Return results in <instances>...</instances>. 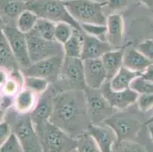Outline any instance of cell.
I'll return each instance as SVG.
<instances>
[{
    "instance_id": "6da1fadb",
    "label": "cell",
    "mask_w": 153,
    "mask_h": 152,
    "mask_svg": "<svg viewBox=\"0 0 153 152\" xmlns=\"http://www.w3.org/2000/svg\"><path fill=\"white\" fill-rule=\"evenodd\" d=\"M53 110L50 122L68 133L87 123L89 119L85 94L81 90H72L53 98Z\"/></svg>"
},
{
    "instance_id": "7a4b0ae2",
    "label": "cell",
    "mask_w": 153,
    "mask_h": 152,
    "mask_svg": "<svg viewBox=\"0 0 153 152\" xmlns=\"http://www.w3.org/2000/svg\"><path fill=\"white\" fill-rule=\"evenodd\" d=\"M35 129L43 152H69L76 148V139L50 121L35 126Z\"/></svg>"
},
{
    "instance_id": "3957f363",
    "label": "cell",
    "mask_w": 153,
    "mask_h": 152,
    "mask_svg": "<svg viewBox=\"0 0 153 152\" xmlns=\"http://www.w3.org/2000/svg\"><path fill=\"white\" fill-rule=\"evenodd\" d=\"M25 8L35 13L38 18L55 23L66 22L78 31L84 33L80 24L71 16L62 0H30L25 3Z\"/></svg>"
},
{
    "instance_id": "277c9868",
    "label": "cell",
    "mask_w": 153,
    "mask_h": 152,
    "mask_svg": "<svg viewBox=\"0 0 153 152\" xmlns=\"http://www.w3.org/2000/svg\"><path fill=\"white\" fill-rule=\"evenodd\" d=\"M71 16L79 24L106 25L107 18L103 7L107 2L94 0H66L62 1Z\"/></svg>"
},
{
    "instance_id": "5b68a950",
    "label": "cell",
    "mask_w": 153,
    "mask_h": 152,
    "mask_svg": "<svg viewBox=\"0 0 153 152\" xmlns=\"http://www.w3.org/2000/svg\"><path fill=\"white\" fill-rule=\"evenodd\" d=\"M29 56L32 63L57 55H62V45L43 38L34 29L25 34Z\"/></svg>"
},
{
    "instance_id": "8992f818",
    "label": "cell",
    "mask_w": 153,
    "mask_h": 152,
    "mask_svg": "<svg viewBox=\"0 0 153 152\" xmlns=\"http://www.w3.org/2000/svg\"><path fill=\"white\" fill-rule=\"evenodd\" d=\"M4 34L9 41L12 53L19 65L25 69L31 65L29 56L25 33L21 32L16 27L4 26L2 27Z\"/></svg>"
},
{
    "instance_id": "52a82bcc",
    "label": "cell",
    "mask_w": 153,
    "mask_h": 152,
    "mask_svg": "<svg viewBox=\"0 0 153 152\" xmlns=\"http://www.w3.org/2000/svg\"><path fill=\"white\" fill-rule=\"evenodd\" d=\"M104 122L114 132L117 144L132 141L137 136L141 129V124L138 120L126 116H111Z\"/></svg>"
},
{
    "instance_id": "ba28073f",
    "label": "cell",
    "mask_w": 153,
    "mask_h": 152,
    "mask_svg": "<svg viewBox=\"0 0 153 152\" xmlns=\"http://www.w3.org/2000/svg\"><path fill=\"white\" fill-rule=\"evenodd\" d=\"M63 59L62 55H57L38 61L25 69V73L26 76L44 78L49 82L56 79L60 73Z\"/></svg>"
},
{
    "instance_id": "9c48e42d",
    "label": "cell",
    "mask_w": 153,
    "mask_h": 152,
    "mask_svg": "<svg viewBox=\"0 0 153 152\" xmlns=\"http://www.w3.org/2000/svg\"><path fill=\"white\" fill-rule=\"evenodd\" d=\"M87 110L91 123L96 124L111 117L112 107L101 92L88 93L86 95Z\"/></svg>"
},
{
    "instance_id": "30bf717a",
    "label": "cell",
    "mask_w": 153,
    "mask_h": 152,
    "mask_svg": "<svg viewBox=\"0 0 153 152\" xmlns=\"http://www.w3.org/2000/svg\"><path fill=\"white\" fill-rule=\"evenodd\" d=\"M84 69L85 83L86 87L92 90H98L105 83L107 74L101 59H92L82 60Z\"/></svg>"
},
{
    "instance_id": "8fae6325",
    "label": "cell",
    "mask_w": 153,
    "mask_h": 152,
    "mask_svg": "<svg viewBox=\"0 0 153 152\" xmlns=\"http://www.w3.org/2000/svg\"><path fill=\"white\" fill-rule=\"evenodd\" d=\"M101 93L112 108L124 110L137 101L139 94L132 89L115 91L110 87L109 82L104 83L101 87Z\"/></svg>"
},
{
    "instance_id": "7c38bea8",
    "label": "cell",
    "mask_w": 153,
    "mask_h": 152,
    "mask_svg": "<svg viewBox=\"0 0 153 152\" xmlns=\"http://www.w3.org/2000/svg\"><path fill=\"white\" fill-rule=\"evenodd\" d=\"M65 57V56H64ZM67 81L69 85L81 90L85 85L84 77L83 62L81 59L65 57L59 76Z\"/></svg>"
},
{
    "instance_id": "4fadbf2b",
    "label": "cell",
    "mask_w": 153,
    "mask_h": 152,
    "mask_svg": "<svg viewBox=\"0 0 153 152\" xmlns=\"http://www.w3.org/2000/svg\"><path fill=\"white\" fill-rule=\"evenodd\" d=\"M15 134L20 140L25 152H34L39 145L41 146L35 127L29 116L18 122Z\"/></svg>"
},
{
    "instance_id": "5bb4252c",
    "label": "cell",
    "mask_w": 153,
    "mask_h": 152,
    "mask_svg": "<svg viewBox=\"0 0 153 152\" xmlns=\"http://www.w3.org/2000/svg\"><path fill=\"white\" fill-rule=\"evenodd\" d=\"M114 50V47L105 40L83 33V47L82 60L101 59L104 54Z\"/></svg>"
},
{
    "instance_id": "9a60e30c",
    "label": "cell",
    "mask_w": 153,
    "mask_h": 152,
    "mask_svg": "<svg viewBox=\"0 0 153 152\" xmlns=\"http://www.w3.org/2000/svg\"><path fill=\"white\" fill-rule=\"evenodd\" d=\"M87 132L92 136L101 152H113V145L117 140L114 132L108 125L103 127L91 122L88 126Z\"/></svg>"
},
{
    "instance_id": "2e32d148",
    "label": "cell",
    "mask_w": 153,
    "mask_h": 152,
    "mask_svg": "<svg viewBox=\"0 0 153 152\" xmlns=\"http://www.w3.org/2000/svg\"><path fill=\"white\" fill-rule=\"evenodd\" d=\"M107 41L114 48H119L123 44L124 22L119 14H111L107 18Z\"/></svg>"
},
{
    "instance_id": "e0dca14e",
    "label": "cell",
    "mask_w": 153,
    "mask_h": 152,
    "mask_svg": "<svg viewBox=\"0 0 153 152\" xmlns=\"http://www.w3.org/2000/svg\"><path fill=\"white\" fill-rule=\"evenodd\" d=\"M152 62L137 49L128 48L123 52V66L136 72L143 73Z\"/></svg>"
},
{
    "instance_id": "ac0fdd59",
    "label": "cell",
    "mask_w": 153,
    "mask_h": 152,
    "mask_svg": "<svg viewBox=\"0 0 153 152\" xmlns=\"http://www.w3.org/2000/svg\"><path fill=\"white\" fill-rule=\"evenodd\" d=\"M123 52L124 50L121 49L113 50L104 54L101 58L106 71L108 80H111L123 67Z\"/></svg>"
},
{
    "instance_id": "d6986e66",
    "label": "cell",
    "mask_w": 153,
    "mask_h": 152,
    "mask_svg": "<svg viewBox=\"0 0 153 152\" xmlns=\"http://www.w3.org/2000/svg\"><path fill=\"white\" fill-rule=\"evenodd\" d=\"M142 73L136 72L123 66L117 73L111 79L110 87L113 90L120 91L130 88L131 82L134 79L138 77Z\"/></svg>"
},
{
    "instance_id": "ffe728a7",
    "label": "cell",
    "mask_w": 153,
    "mask_h": 152,
    "mask_svg": "<svg viewBox=\"0 0 153 152\" xmlns=\"http://www.w3.org/2000/svg\"><path fill=\"white\" fill-rule=\"evenodd\" d=\"M19 64L15 59L9 41L0 29V68H4L9 71L19 69Z\"/></svg>"
},
{
    "instance_id": "44dd1931",
    "label": "cell",
    "mask_w": 153,
    "mask_h": 152,
    "mask_svg": "<svg viewBox=\"0 0 153 152\" xmlns=\"http://www.w3.org/2000/svg\"><path fill=\"white\" fill-rule=\"evenodd\" d=\"M53 110V99L50 101L47 98H43L39 100L30 114V119L34 127L46 121H49L52 116Z\"/></svg>"
},
{
    "instance_id": "7402d4cb",
    "label": "cell",
    "mask_w": 153,
    "mask_h": 152,
    "mask_svg": "<svg viewBox=\"0 0 153 152\" xmlns=\"http://www.w3.org/2000/svg\"><path fill=\"white\" fill-rule=\"evenodd\" d=\"M36 104L35 94L25 87L22 88L16 94L14 101L15 110L22 114L27 113L33 110Z\"/></svg>"
},
{
    "instance_id": "603a6c76",
    "label": "cell",
    "mask_w": 153,
    "mask_h": 152,
    "mask_svg": "<svg viewBox=\"0 0 153 152\" xmlns=\"http://www.w3.org/2000/svg\"><path fill=\"white\" fill-rule=\"evenodd\" d=\"M83 33L76 30L70 39L62 45L64 56L81 59L83 47Z\"/></svg>"
},
{
    "instance_id": "cb8c5ba5",
    "label": "cell",
    "mask_w": 153,
    "mask_h": 152,
    "mask_svg": "<svg viewBox=\"0 0 153 152\" xmlns=\"http://www.w3.org/2000/svg\"><path fill=\"white\" fill-rule=\"evenodd\" d=\"M38 16L28 9L24 10L16 20V26L21 32L27 33L35 27L36 23L38 19Z\"/></svg>"
},
{
    "instance_id": "d4e9b609",
    "label": "cell",
    "mask_w": 153,
    "mask_h": 152,
    "mask_svg": "<svg viewBox=\"0 0 153 152\" xmlns=\"http://www.w3.org/2000/svg\"><path fill=\"white\" fill-rule=\"evenodd\" d=\"M25 9V3L20 0H5L1 6L2 15L11 19H17Z\"/></svg>"
},
{
    "instance_id": "484cf974",
    "label": "cell",
    "mask_w": 153,
    "mask_h": 152,
    "mask_svg": "<svg viewBox=\"0 0 153 152\" xmlns=\"http://www.w3.org/2000/svg\"><path fill=\"white\" fill-rule=\"evenodd\" d=\"M76 149L78 152H101L94 139L88 132H83L78 136Z\"/></svg>"
},
{
    "instance_id": "4316f807",
    "label": "cell",
    "mask_w": 153,
    "mask_h": 152,
    "mask_svg": "<svg viewBox=\"0 0 153 152\" xmlns=\"http://www.w3.org/2000/svg\"><path fill=\"white\" fill-rule=\"evenodd\" d=\"M50 82L44 78L25 75L24 86L29 89L35 94H42L49 87Z\"/></svg>"
},
{
    "instance_id": "83f0119b",
    "label": "cell",
    "mask_w": 153,
    "mask_h": 152,
    "mask_svg": "<svg viewBox=\"0 0 153 152\" xmlns=\"http://www.w3.org/2000/svg\"><path fill=\"white\" fill-rule=\"evenodd\" d=\"M56 24L51 21L39 18L34 29L44 39L49 41H54Z\"/></svg>"
},
{
    "instance_id": "f1b7e54d",
    "label": "cell",
    "mask_w": 153,
    "mask_h": 152,
    "mask_svg": "<svg viewBox=\"0 0 153 152\" xmlns=\"http://www.w3.org/2000/svg\"><path fill=\"white\" fill-rule=\"evenodd\" d=\"M76 29L72 25L66 22H59L56 24L55 40L57 43L63 45L68 41L74 33Z\"/></svg>"
},
{
    "instance_id": "f546056e",
    "label": "cell",
    "mask_w": 153,
    "mask_h": 152,
    "mask_svg": "<svg viewBox=\"0 0 153 152\" xmlns=\"http://www.w3.org/2000/svg\"><path fill=\"white\" fill-rule=\"evenodd\" d=\"M130 88L138 94H153V83L143 79L141 75L133 79L130 84Z\"/></svg>"
},
{
    "instance_id": "4dcf8cb0",
    "label": "cell",
    "mask_w": 153,
    "mask_h": 152,
    "mask_svg": "<svg viewBox=\"0 0 153 152\" xmlns=\"http://www.w3.org/2000/svg\"><path fill=\"white\" fill-rule=\"evenodd\" d=\"M80 25L83 32L86 34L107 41V25L94 24H81Z\"/></svg>"
},
{
    "instance_id": "1f68e13d",
    "label": "cell",
    "mask_w": 153,
    "mask_h": 152,
    "mask_svg": "<svg viewBox=\"0 0 153 152\" xmlns=\"http://www.w3.org/2000/svg\"><path fill=\"white\" fill-rule=\"evenodd\" d=\"M0 152H25V150L18 136L12 133L6 142L0 146Z\"/></svg>"
},
{
    "instance_id": "d6a6232c",
    "label": "cell",
    "mask_w": 153,
    "mask_h": 152,
    "mask_svg": "<svg viewBox=\"0 0 153 152\" xmlns=\"http://www.w3.org/2000/svg\"><path fill=\"white\" fill-rule=\"evenodd\" d=\"M22 87L23 86L17 80L9 76V79L2 87V91L4 95L14 97L22 90Z\"/></svg>"
},
{
    "instance_id": "836d02e7",
    "label": "cell",
    "mask_w": 153,
    "mask_h": 152,
    "mask_svg": "<svg viewBox=\"0 0 153 152\" xmlns=\"http://www.w3.org/2000/svg\"><path fill=\"white\" fill-rule=\"evenodd\" d=\"M139 107L143 112H146L153 108V94H139L137 99Z\"/></svg>"
},
{
    "instance_id": "e575fe53",
    "label": "cell",
    "mask_w": 153,
    "mask_h": 152,
    "mask_svg": "<svg viewBox=\"0 0 153 152\" xmlns=\"http://www.w3.org/2000/svg\"><path fill=\"white\" fill-rule=\"evenodd\" d=\"M137 50L153 63V39H147L142 42L138 45Z\"/></svg>"
},
{
    "instance_id": "d590c367",
    "label": "cell",
    "mask_w": 153,
    "mask_h": 152,
    "mask_svg": "<svg viewBox=\"0 0 153 152\" xmlns=\"http://www.w3.org/2000/svg\"><path fill=\"white\" fill-rule=\"evenodd\" d=\"M12 134L10 125L5 121L0 123V146L5 143Z\"/></svg>"
},
{
    "instance_id": "8d00e7d4",
    "label": "cell",
    "mask_w": 153,
    "mask_h": 152,
    "mask_svg": "<svg viewBox=\"0 0 153 152\" xmlns=\"http://www.w3.org/2000/svg\"><path fill=\"white\" fill-rule=\"evenodd\" d=\"M120 152H146V151L141 145L129 141L126 145L123 146Z\"/></svg>"
},
{
    "instance_id": "74e56055",
    "label": "cell",
    "mask_w": 153,
    "mask_h": 152,
    "mask_svg": "<svg viewBox=\"0 0 153 152\" xmlns=\"http://www.w3.org/2000/svg\"><path fill=\"white\" fill-rule=\"evenodd\" d=\"M130 0H108L107 5L110 10L117 11L125 8L129 3Z\"/></svg>"
},
{
    "instance_id": "f35d334b",
    "label": "cell",
    "mask_w": 153,
    "mask_h": 152,
    "mask_svg": "<svg viewBox=\"0 0 153 152\" xmlns=\"http://www.w3.org/2000/svg\"><path fill=\"white\" fill-rule=\"evenodd\" d=\"M141 76L143 79H146L149 82L153 83V63H152L147 68L143 73L141 74Z\"/></svg>"
},
{
    "instance_id": "ab89813d",
    "label": "cell",
    "mask_w": 153,
    "mask_h": 152,
    "mask_svg": "<svg viewBox=\"0 0 153 152\" xmlns=\"http://www.w3.org/2000/svg\"><path fill=\"white\" fill-rule=\"evenodd\" d=\"M9 78V74L8 70L4 68H0V87H2L5 85Z\"/></svg>"
},
{
    "instance_id": "60d3db41",
    "label": "cell",
    "mask_w": 153,
    "mask_h": 152,
    "mask_svg": "<svg viewBox=\"0 0 153 152\" xmlns=\"http://www.w3.org/2000/svg\"><path fill=\"white\" fill-rule=\"evenodd\" d=\"M12 103H13V101H12V97L5 95L2 97V102L0 107L3 109V110H6V109H8L12 105Z\"/></svg>"
},
{
    "instance_id": "b9f144b4",
    "label": "cell",
    "mask_w": 153,
    "mask_h": 152,
    "mask_svg": "<svg viewBox=\"0 0 153 152\" xmlns=\"http://www.w3.org/2000/svg\"><path fill=\"white\" fill-rule=\"evenodd\" d=\"M140 2L144 4L148 8L153 9V0H139Z\"/></svg>"
},
{
    "instance_id": "7bdbcfd3",
    "label": "cell",
    "mask_w": 153,
    "mask_h": 152,
    "mask_svg": "<svg viewBox=\"0 0 153 152\" xmlns=\"http://www.w3.org/2000/svg\"><path fill=\"white\" fill-rule=\"evenodd\" d=\"M147 125H148V129H149V131L150 137H151L152 141L153 142V122L147 124Z\"/></svg>"
},
{
    "instance_id": "ee69618b",
    "label": "cell",
    "mask_w": 153,
    "mask_h": 152,
    "mask_svg": "<svg viewBox=\"0 0 153 152\" xmlns=\"http://www.w3.org/2000/svg\"><path fill=\"white\" fill-rule=\"evenodd\" d=\"M5 118V110L0 107V123L4 121Z\"/></svg>"
},
{
    "instance_id": "f6af8a7d",
    "label": "cell",
    "mask_w": 153,
    "mask_h": 152,
    "mask_svg": "<svg viewBox=\"0 0 153 152\" xmlns=\"http://www.w3.org/2000/svg\"><path fill=\"white\" fill-rule=\"evenodd\" d=\"M151 122H153V116L151 117V118H150V119H148V121L146 122V125H147V124H149V123H151Z\"/></svg>"
},
{
    "instance_id": "bcb514c9",
    "label": "cell",
    "mask_w": 153,
    "mask_h": 152,
    "mask_svg": "<svg viewBox=\"0 0 153 152\" xmlns=\"http://www.w3.org/2000/svg\"><path fill=\"white\" fill-rule=\"evenodd\" d=\"M2 94H0V107H1V104H2Z\"/></svg>"
},
{
    "instance_id": "7dc6e473",
    "label": "cell",
    "mask_w": 153,
    "mask_h": 152,
    "mask_svg": "<svg viewBox=\"0 0 153 152\" xmlns=\"http://www.w3.org/2000/svg\"><path fill=\"white\" fill-rule=\"evenodd\" d=\"M2 19H1V17H0V29H2Z\"/></svg>"
},
{
    "instance_id": "c3c4849f",
    "label": "cell",
    "mask_w": 153,
    "mask_h": 152,
    "mask_svg": "<svg viewBox=\"0 0 153 152\" xmlns=\"http://www.w3.org/2000/svg\"><path fill=\"white\" fill-rule=\"evenodd\" d=\"M69 152H78V151H77V150H76V149L75 148V149H73V150H72V151H69Z\"/></svg>"
},
{
    "instance_id": "681fc988",
    "label": "cell",
    "mask_w": 153,
    "mask_h": 152,
    "mask_svg": "<svg viewBox=\"0 0 153 152\" xmlns=\"http://www.w3.org/2000/svg\"><path fill=\"white\" fill-rule=\"evenodd\" d=\"M150 27H151L152 30V31H153V22H152V24H151V26H150Z\"/></svg>"
},
{
    "instance_id": "f907efd6",
    "label": "cell",
    "mask_w": 153,
    "mask_h": 152,
    "mask_svg": "<svg viewBox=\"0 0 153 152\" xmlns=\"http://www.w3.org/2000/svg\"><path fill=\"white\" fill-rule=\"evenodd\" d=\"M62 1H66V0H62Z\"/></svg>"
}]
</instances>
